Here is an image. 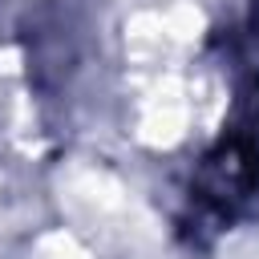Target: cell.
I'll use <instances>...</instances> for the list:
<instances>
[{"instance_id": "cell-1", "label": "cell", "mask_w": 259, "mask_h": 259, "mask_svg": "<svg viewBox=\"0 0 259 259\" xmlns=\"http://www.w3.org/2000/svg\"><path fill=\"white\" fill-rule=\"evenodd\" d=\"M259 190V134L251 130H231L210 158L202 162L198 178V202L219 214H235L239 202H247Z\"/></svg>"}]
</instances>
